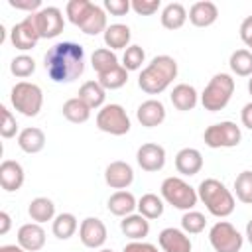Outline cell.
Here are the masks:
<instances>
[{
	"label": "cell",
	"mask_w": 252,
	"mask_h": 252,
	"mask_svg": "<svg viewBox=\"0 0 252 252\" xmlns=\"http://www.w3.org/2000/svg\"><path fill=\"white\" fill-rule=\"evenodd\" d=\"M217 18H219V8L215 2L201 0L189 8V22L197 28H209L217 22Z\"/></svg>",
	"instance_id": "cell-20"
},
{
	"label": "cell",
	"mask_w": 252,
	"mask_h": 252,
	"mask_svg": "<svg viewBox=\"0 0 252 252\" xmlns=\"http://www.w3.org/2000/svg\"><path fill=\"white\" fill-rule=\"evenodd\" d=\"M175 169L181 175H197L203 169V156L195 148H183L175 156Z\"/></svg>",
	"instance_id": "cell-21"
},
{
	"label": "cell",
	"mask_w": 252,
	"mask_h": 252,
	"mask_svg": "<svg viewBox=\"0 0 252 252\" xmlns=\"http://www.w3.org/2000/svg\"><path fill=\"white\" fill-rule=\"evenodd\" d=\"M18 146L26 154H37V152H41L43 146H45V134H43V130L41 128H35V126L24 128L18 134Z\"/></svg>",
	"instance_id": "cell-26"
},
{
	"label": "cell",
	"mask_w": 252,
	"mask_h": 252,
	"mask_svg": "<svg viewBox=\"0 0 252 252\" xmlns=\"http://www.w3.org/2000/svg\"><path fill=\"white\" fill-rule=\"evenodd\" d=\"M177 77V61L171 55H156L140 73L138 87L146 94L163 93Z\"/></svg>",
	"instance_id": "cell-2"
},
{
	"label": "cell",
	"mask_w": 252,
	"mask_h": 252,
	"mask_svg": "<svg viewBox=\"0 0 252 252\" xmlns=\"http://www.w3.org/2000/svg\"><path fill=\"white\" fill-rule=\"evenodd\" d=\"M10 71H12V75L18 77V79H26V77H30V75L35 71V61H33V57H30V55H26V53L16 55V57L12 59V63H10Z\"/></svg>",
	"instance_id": "cell-39"
},
{
	"label": "cell",
	"mask_w": 252,
	"mask_h": 252,
	"mask_svg": "<svg viewBox=\"0 0 252 252\" xmlns=\"http://www.w3.org/2000/svg\"><path fill=\"white\" fill-rule=\"evenodd\" d=\"M0 252H26V250L16 244H4V246H0Z\"/></svg>",
	"instance_id": "cell-49"
},
{
	"label": "cell",
	"mask_w": 252,
	"mask_h": 252,
	"mask_svg": "<svg viewBox=\"0 0 252 252\" xmlns=\"http://www.w3.org/2000/svg\"><path fill=\"white\" fill-rule=\"evenodd\" d=\"M197 195L203 201V205L207 207V211L219 219L232 215V211L236 207V201H234V195L230 193V189H226V185L215 177L203 179L197 187Z\"/></svg>",
	"instance_id": "cell-3"
},
{
	"label": "cell",
	"mask_w": 252,
	"mask_h": 252,
	"mask_svg": "<svg viewBox=\"0 0 252 252\" xmlns=\"http://www.w3.org/2000/svg\"><path fill=\"white\" fill-rule=\"evenodd\" d=\"M158 242L163 252H191V238L181 228H163L158 236Z\"/></svg>",
	"instance_id": "cell-16"
},
{
	"label": "cell",
	"mask_w": 252,
	"mask_h": 252,
	"mask_svg": "<svg viewBox=\"0 0 252 252\" xmlns=\"http://www.w3.org/2000/svg\"><path fill=\"white\" fill-rule=\"evenodd\" d=\"M138 213L148 220H154L163 215V199L156 193H146L138 199Z\"/></svg>",
	"instance_id": "cell-32"
},
{
	"label": "cell",
	"mask_w": 252,
	"mask_h": 252,
	"mask_svg": "<svg viewBox=\"0 0 252 252\" xmlns=\"http://www.w3.org/2000/svg\"><path fill=\"white\" fill-rule=\"evenodd\" d=\"M122 252H159L156 244L152 242H144V240H132L124 246Z\"/></svg>",
	"instance_id": "cell-45"
},
{
	"label": "cell",
	"mask_w": 252,
	"mask_h": 252,
	"mask_svg": "<svg viewBox=\"0 0 252 252\" xmlns=\"http://www.w3.org/2000/svg\"><path fill=\"white\" fill-rule=\"evenodd\" d=\"M39 32L35 28V22H33V14L26 16L22 22H18L12 30H10V41L16 49L20 51H30L37 45L39 41Z\"/></svg>",
	"instance_id": "cell-11"
},
{
	"label": "cell",
	"mask_w": 252,
	"mask_h": 252,
	"mask_svg": "<svg viewBox=\"0 0 252 252\" xmlns=\"http://www.w3.org/2000/svg\"><path fill=\"white\" fill-rule=\"evenodd\" d=\"M98 252H112V250H108V248H102V250H98Z\"/></svg>",
	"instance_id": "cell-52"
},
{
	"label": "cell",
	"mask_w": 252,
	"mask_h": 252,
	"mask_svg": "<svg viewBox=\"0 0 252 252\" xmlns=\"http://www.w3.org/2000/svg\"><path fill=\"white\" fill-rule=\"evenodd\" d=\"M43 67L53 83H73L85 71V49L75 41H59L43 55Z\"/></svg>",
	"instance_id": "cell-1"
},
{
	"label": "cell",
	"mask_w": 252,
	"mask_h": 252,
	"mask_svg": "<svg viewBox=\"0 0 252 252\" xmlns=\"http://www.w3.org/2000/svg\"><path fill=\"white\" fill-rule=\"evenodd\" d=\"M246 238H248V242L252 244V219H250L248 224H246Z\"/></svg>",
	"instance_id": "cell-50"
},
{
	"label": "cell",
	"mask_w": 252,
	"mask_h": 252,
	"mask_svg": "<svg viewBox=\"0 0 252 252\" xmlns=\"http://www.w3.org/2000/svg\"><path fill=\"white\" fill-rule=\"evenodd\" d=\"M106 236H108L106 226L96 217H87L81 222V226H79V238H81V242L87 248H93V250L94 248H100L106 242Z\"/></svg>",
	"instance_id": "cell-12"
},
{
	"label": "cell",
	"mask_w": 252,
	"mask_h": 252,
	"mask_svg": "<svg viewBox=\"0 0 252 252\" xmlns=\"http://www.w3.org/2000/svg\"><path fill=\"white\" fill-rule=\"evenodd\" d=\"M136 161L144 171H159L165 165V150L159 144L146 142L138 148Z\"/></svg>",
	"instance_id": "cell-13"
},
{
	"label": "cell",
	"mask_w": 252,
	"mask_h": 252,
	"mask_svg": "<svg viewBox=\"0 0 252 252\" xmlns=\"http://www.w3.org/2000/svg\"><path fill=\"white\" fill-rule=\"evenodd\" d=\"M130 28L126 24H110L104 32V43L108 49L116 51V49H126L130 43Z\"/></svg>",
	"instance_id": "cell-28"
},
{
	"label": "cell",
	"mask_w": 252,
	"mask_h": 252,
	"mask_svg": "<svg viewBox=\"0 0 252 252\" xmlns=\"http://www.w3.org/2000/svg\"><path fill=\"white\" fill-rule=\"evenodd\" d=\"M77 28H81V32H83V33H87V35H98L100 32L104 33V32H106V28H108L104 8H100L98 4H93V2H91V6H89V10H87V14L83 16V20L79 22V26H77Z\"/></svg>",
	"instance_id": "cell-19"
},
{
	"label": "cell",
	"mask_w": 252,
	"mask_h": 252,
	"mask_svg": "<svg viewBox=\"0 0 252 252\" xmlns=\"http://www.w3.org/2000/svg\"><path fill=\"white\" fill-rule=\"evenodd\" d=\"M240 120H242V124H244L248 130H252V102H246V104L242 106V110H240Z\"/></svg>",
	"instance_id": "cell-47"
},
{
	"label": "cell",
	"mask_w": 252,
	"mask_h": 252,
	"mask_svg": "<svg viewBox=\"0 0 252 252\" xmlns=\"http://www.w3.org/2000/svg\"><path fill=\"white\" fill-rule=\"evenodd\" d=\"M96 128L112 134L124 136L130 132V118L122 104H104L96 114Z\"/></svg>",
	"instance_id": "cell-7"
},
{
	"label": "cell",
	"mask_w": 252,
	"mask_h": 252,
	"mask_svg": "<svg viewBox=\"0 0 252 252\" xmlns=\"http://www.w3.org/2000/svg\"><path fill=\"white\" fill-rule=\"evenodd\" d=\"M120 230L124 236H128L130 240H144L150 232V220L146 217L138 215H128L120 220Z\"/></svg>",
	"instance_id": "cell-23"
},
{
	"label": "cell",
	"mask_w": 252,
	"mask_h": 252,
	"mask_svg": "<svg viewBox=\"0 0 252 252\" xmlns=\"http://www.w3.org/2000/svg\"><path fill=\"white\" fill-rule=\"evenodd\" d=\"M79 98L93 110V108H102L104 106V98H106V91L102 89V85L98 81H85L79 89Z\"/></svg>",
	"instance_id": "cell-27"
},
{
	"label": "cell",
	"mask_w": 252,
	"mask_h": 252,
	"mask_svg": "<svg viewBox=\"0 0 252 252\" xmlns=\"http://www.w3.org/2000/svg\"><path fill=\"white\" fill-rule=\"evenodd\" d=\"M10 224H12V219L6 211H0V234H6L10 230Z\"/></svg>",
	"instance_id": "cell-48"
},
{
	"label": "cell",
	"mask_w": 252,
	"mask_h": 252,
	"mask_svg": "<svg viewBox=\"0 0 252 252\" xmlns=\"http://www.w3.org/2000/svg\"><path fill=\"white\" fill-rule=\"evenodd\" d=\"M2 110V122H0V136L2 138H14L16 132H18V122H16V116L6 108V106H0Z\"/></svg>",
	"instance_id": "cell-41"
},
{
	"label": "cell",
	"mask_w": 252,
	"mask_h": 252,
	"mask_svg": "<svg viewBox=\"0 0 252 252\" xmlns=\"http://www.w3.org/2000/svg\"><path fill=\"white\" fill-rule=\"evenodd\" d=\"M136 118L142 126L146 128H156L159 126L163 120H165V106L161 100H156V98H148L144 100L138 110H136Z\"/></svg>",
	"instance_id": "cell-17"
},
{
	"label": "cell",
	"mask_w": 252,
	"mask_h": 252,
	"mask_svg": "<svg viewBox=\"0 0 252 252\" xmlns=\"http://www.w3.org/2000/svg\"><path fill=\"white\" fill-rule=\"evenodd\" d=\"M146 61V51L140 45H128L122 55V67L126 71H138Z\"/></svg>",
	"instance_id": "cell-38"
},
{
	"label": "cell",
	"mask_w": 252,
	"mask_h": 252,
	"mask_svg": "<svg viewBox=\"0 0 252 252\" xmlns=\"http://www.w3.org/2000/svg\"><path fill=\"white\" fill-rule=\"evenodd\" d=\"M209 242L215 252H240L244 236L228 220H219L209 230Z\"/></svg>",
	"instance_id": "cell-8"
},
{
	"label": "cell",
	"mask_w": 252,
	"mask_h": 252,
	"mask_svg": "<svg viewBox=\"0 0 252 252\" xmlns=\"http://www.w3.org/2000/svg\"><path fill=\"white\" fill-rule=\"evenodd\" d=\"M234 79L228 75V73H217L209 85L205 87V91L201 93V104L205 110L209 112H219L222 110L230 98H232V93H234Z\"/></svg>",
	"instance_id": "cell-4"
},
{
	"label": "cell",
	"mask_w": 252,
	"mask_h": 252,
	"mask_svg": "<svg viewBox=\"0 0 252 252\" xmlns=\"http://www.w3.org/2000/svg\"><path fill=\"white\" fill-rule=\"evenodd\" d=\"M207 219L203 213L199 211H185V215L181 217V230H185L187 234H199L205 230Z\"/></svg>",
	"instance_id": "cell-37"
},
{
	"label": "cell",
	"mask_w": 252,
	"mask_h": 252,
	"mask_svg": "<svg viewBox=\"0 0 252 252\" xmlns=\"http://www.w3.org/2000/svg\"><path fill=\"white\" fill-rule=\"evenodd\" d=\"M104 10L110 12L112 16H126L132 6L130 0H104Z\"/></svg>",
	"instance_id": "cell-43"
},
{
	"label": "cell",
	"mask_w": 252,
	"mask_h": 252,
	"mask_svg": "<svg viewBox=\"0 0 252 252\" xmlns=\"http://www.w3.org/2000/svg\"><path fill=\"white\" fill-rule=\"evenodd\" d=\"M187 18H189V14H187V10H185V6L181 2H169V4H165L163 10H161V16H159L161 26L165 30H179V28H183V24L187 22Z\"/></svg>",
	"instance_id": "cell-25"
},
{
	"label": "cell",
	"mask_w": 252,
	"mask_h": 252,
	"mask_svg": "<svg viewBox=\"0 0 252 252\" xmlns=\"http://www.w3.org/2000/svg\"><path fill=\"white\" fill-rule=\"evenodd\" d=\"M169 98H171V104L177 110H183V112L185 110H193L197 106V102H199V94H197L195 87L193 85H187V83L175 85L173 91H171V94H169Z\"/></svg>",
	"instance_id": "cell-22"
},
{
	"label": "cell",
	"mask_w": 252,
	"mask_h": 252,
	"mask_svg": "<svg viewBox=\"0 0 252 252\" xmlns=\"http://www.w3.org/2000/svg\"><path fill=\"white\" fill-rule=\"evenodd\" d=\"M96 81L102 85L104 91H116V89H120V87H124L128 83V71L122 65H118L112 71H108L104 75H98Z\"/></svg>",
	"instance_id": "cell-35"
},
{
	"label": "cell",
	"mask_w": 252,
	"mask_h": 252,
	"mask_svg": "<svg viewBox=\"0 0 252 252\" xmlns=\"http://www.w3.org/2000/svg\"><path fill=\"white\" fill-rule=\"evenodd\" d=\"M24 167L16 159H4L0 163V185L4 191L14 193L24 185Z\"/></svg>",
	"instance_id": "cell-18"
},
{
	"label": "cell",
	"mask_w": 252,
	"mask_h": 252,
	"mask_svg": "<svg viewBox=\"0 0 252 252\" xmlns=\"http://www.w3.org/2000/svg\"><path fill=\"white\" fill-rule=\"evenodd\" d=\"M108 211L112 213V215H116V217H128V215H132L134 213V209H138V201H136V197L130 193V191H116V193H112L110 197H108Z\"/></svg>",
	"instance_id": "cell-24"
},
{
	"label": "cell",
	"mask_w": 252,
	"mask_h": 252,
	"mask_svg": "<svg viewBox=\"0 0 252 252\" xmlns=\"http://www.w3.org/2000/svg\"><path fill=\"white\" fill-rule=\"evenodd\" d=\"M240 39L252 51V16H246L242 20V24H240Z\"/></svg>",
	"instance_id": "cell-46"
},
{
	"label": "cell",
	"mask_w": 252,
	"mask_h": 252,
	"mask_svg": "<svg viewBox=\"0 0 252 252\" xmlns=\"http://www.w3.org/2000/svg\"><path fill=\"white\" fill-rule=\"evenodd\" d=\"M234 193L240 203L252 205V171H242L234 179Z\"/></svg>",
	"instance_id": "cell-36"
},
{
	"label": "cell",
	"mask_w": 252,
	"mask_h": 252,
	"mask_svg": "<svg viewBox=\"0 0 252 252\" xmlns=\"http://www.w3.org/2000/svg\"><path fill=\"white\" fill-rule=\"evenodd\" d=\"M8 4L16 10H26L30 14H35L41 10V0H8Z\"/></svg>",
	"instance_id": "cell-44"
},
{
	"label": "cell",
	"mask_w": 252,
	"mask_h": 252,
	"mask_svg": "<svg viewBox=\"0 0 252 252\" xmlns=\"http://www.w3.org/2000/svg\"><path fill=\"white\" fill-rule=\"evenodd\" d=\"M79 222H77V217L73 213H61L53 219V224H51V230L53 234L59 238V240H67L75 234Z\"/></svg>",
	"instance_id": "cell-33"
},
{
	"label": "cell",
	"mask_w": 252,
	"mask_h": 252,
	"mask_svg": "<svg viewBox=\"0 0 252 252\" xmlns=\"http://www.w3.org/2000/svg\"><path fill=\"white\" fill-rule=\"evenodd\" d=\"M130 6L138 16H152L159 10L161 2L159 0H132Z\"/></svg>",
	"instance_id": "cell-42"
},
{
	"label": "cell",
	"mask_w": 252,
	"mask_h": 252,
	"mask_svg": "<svg viewBox=\"0 0 252 252\" xmlns=\"http://www.w3.org/2000/svg\"><path fill=\"white\" fill-rule=\"evenodd\" d=\"M91 65H93V69H94L98 75H104V73L112 71L114 67H118L120 63H118V57H116V53H114L112 49H108V47H98V49H94L93 55H91Z\"/></svg>",
	"instance_id": "cell-31"
},
{
	"label": "cell",
	"mask_w": 252,
	"mask_h": 252,
	"mask_svg": "<svg viewBox=\"0 0 252 252\" xmlns=\"http://www.w3.org/2000/svg\"><path fill=\"white\" fill-rule=\"evenodd\" d=\"M240 140H242V132L230 120L217 122V124L209 126L203 132V142L213 150H217V148H234V146L240 144Z\"/></svg>",
	"instance_id": "cell-9"
},
{
	"label": "cell",
	"mask_w": 252,
	"mask_h": 252,
	"mask_svg": "<svg viewBox=\"0 0 252 252\" xmlns=\"http://www.w3.org/2000/svg\"><path fill=\"white\" fill-rule=\"evenodd\" d=\"M63 116L73 122V124H83L91 118V108L79 98V96H73V98H67L63 102V108H61Z\"/></svg>",
	"instance_id": "cell-30"
},
{
	"label": "cell",
	"mask_w": 252,
	"mask_h": 252,
	"mask_svg": "<svg viewBox=\"0 0 252 252\" xmlns=\"http://www.w3.org/2000/svg\"><path fill=\"white\" fill-rule=\"evenodd\" d=\"M104 181L110 189H126L132 185L134 181V169L130 163L122 161V159H116V161H110L104 169Z\"/></svg>",
	"instance_id": "cell-14"
},
{
	"label": "cell",
	"mask_w": 252,
	"mask_h": 252,
	"mask_svg": "<svg viewBox=\"0 0 252 252\" xmlns=\"http://www.w3.org/2000/svg\"><path fill=\"white\" fill-rule=\"evenodd\" d=\"M248 93H250V94H252V77H250V79H248Z\"/></svg>",
	"instance_id": "cell-51"
},
{
	"label": "cell",
	"mask_w": 252,
	"mask_h": 252,
	"mask_svg": "<svg viewBox=\"0 0 252 252\" xmlns=\"http://www.w3.org/2000/svg\"><path fill=\"white\" fill-rule=\"evenodd\" d=\"M230 71L238 77H252V51L250 49H236L230 53L228 59Z\"/></svg>",
	"instance_id": "cell-34"
},
{
	"label": "cell",
	"mask_w": 252,
	"mask_h": 252,
	"mask_svg": "<svg viewBox=\"0 0 252 252\" xmlns=\"http://www.w3.org/2000/svg\"><path fill=\"white\" fill-rule=\"evenodd\" d=\"M18 246L26 252H37L45 246V230L37 222H26L18 228Z\"/></svg>",
	"instance_id": "cell-15"
},
{
	"label": "cell",
	"mask_w": 252,
	"mask_h": 252,
	"mask_svg": "<svg viewBox=\"0 0 252 252\" xmlns=\"http://www.w3.org/2000/svg\"><path fill=\"white\" fill-rule=\"evenodd\" d=\"M33 22H35V28H37L41 39H53V37H57V35L63 32V28H65L63 12H61L57 6L41 8L39 12L33 14Z\"/></svg>",
	"instance_id": "cell-10"
},
{
	"label": "cell",
	"mask_w": 252,
	"mask_h": 252,
	"mask_svg": "<svg viewBox=\"0 0 252 252\" xmlns=\"http://www.w3.org/2000/svg\"><path fill=\"white\" fill-rule=\"evenodd\" d=\"M159 191H161V199L179 211H193V207L199 201L197 189H193L181 177H165Z\"/></svg>",
	"instance_id": "cell-5"
},
{
	"label": "cell",
	"mask_w": 252,
	"mask_h": 252,
	"mask_svg": "<svg viewBox=\"0 0 252 252\" xmlns=\"http://www.w3.org/2000/svg\"><path fill=\"white\" fill-rule=\"evenodd\" d=\"M89 6H91L89 0H71V2H67V6H65V14H67L69 22L75 24V26H79V22H81L83 16L87 14Z\"/></svg>",
	"instance_id": "cell-40"
},
{
	"label": "cell",
	"mask_w": 252,
	"mask_h": 252,
	"mask_svg": "<svg viewBox=\"0 0 252 252\" xmlns=\"http://www.w3.org/2000/svg\"><path fill=\"white\" fill-rule=\"evenodd\" d=\"M28 215H30L32 220L37 222V224L47 222V220H53V219H55V205H53V201L47 199V197H35L33 201H30Z\"/></svg>",
	"instance_id": "cell-29"
},
{
	"label": "cell",
	"mask_w": 252,
	"mask_h": 252,
	"mask_svg": "<svg viewBox=\"0 0 252 252\" xmlns=\"http://www.w3.org/2000/svg\"><path fill=\"white\" fill-rule=\"evenodd\" d=\"M10 102L24 116H37L43 106V93L35 83L20 81L10 91Z\"/></svg>",
	"instance_id": "cell-6"
}]
</instances>
